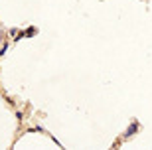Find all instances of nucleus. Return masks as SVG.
<instances>
[{
	"instance_id": "1",
	"label": "nucleus",
	"mask_w": 152,
	"mask_h": 150,
	"mask_svg": "<svg viewBox=\"0 0 152 150\" xmlns=\"http://www.w3.org/2000/svg\"><path fill=\"white\" fill-rule=\"evenodd\" d=\"M136 130H138V123H132V125L129 127V130L124 132V136H122V138H130L132 134H136Z\"/></svg>"
}]
</instances>
